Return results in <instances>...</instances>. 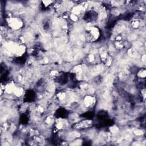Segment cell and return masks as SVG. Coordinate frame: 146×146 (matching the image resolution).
<instances>
[{
	"label": "cell",
	"mask_w": 146,
	"mask_h": 146,
	"mask_svg": "<svg viewBox=\"0 0 146 146\" xmlns=\"http://www.w3.org/2000/svg\"><path fill=\"white\" fill-rule=\"evenodd\" d=\"M6 22L10 30L16 31L19 30L23 26V21L22 19L18 17H8L6 18Z\"/></svg>",
	"instance_id": "1"
}]
</instances>
